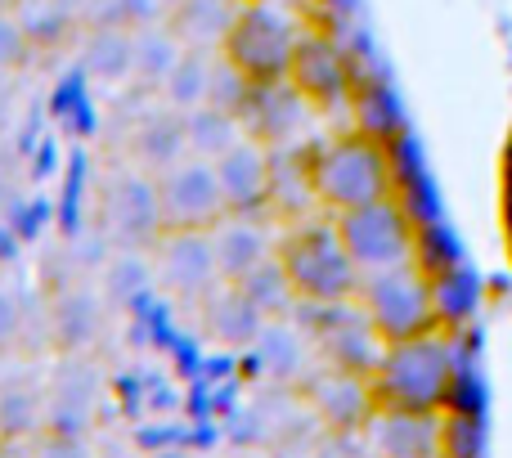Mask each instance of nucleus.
Listing matches in <instances>:
<instances>
[{
	"label": "nucleus",
	"mask_w": 512,
	"mask_h": 458,
	"mask_svg": "<svg viewBox=\"0 0 512 458\" xmlns=\"http://www.w3.org/2000/svg\"><path fill=\"white\" fill-rule=\"evenodd\" d=\"M77 59L81 72L99 86H126L131 81V32H122V27H81Z\"/></svg>",
	"instance_id": "nucleus-20"
},
{
	"label": "nucleus",
	"mask_w": 512,
	"mask_h": 458,
	"mask_svg": "<svg viewBox=\"0 0 512 458\" xmlns=\"http://www.w3.org/2000/svg\"><path fill=\"white\" fill-rule=\"evenodd\" d=\"M180 54H185V45H180V36L167 27V18L140 27V32H131V81L140 90H149V95H158V86L167 81V72L176 68Z\"/></svg>",
	"instance_id": "nucleus-22"
},
{
	"label": "nucleus",
	"mask_w": 512,
	"mask_h": 458,
	"mask_svg": "<svg viewBox=\"0 0 512 458\" xmlns=\"http://www.w3.org/2000/svg\"><path fill=\"white\" fill-rule=\"evenodd\" d=\"M252 355L261 369L279 382H306V360H310V333L297 328L292 319H270L261 337L252 342Z\"/></svg>",
	"instance_id": "nucleus-21"
},
{
	"label": "nucleus",
	"mask_w": 512,
	"mask_h": 458,
	"mask_svg": "<svg viewBox=\"0 0 512 458\" xmlns=\"http://www.w3.org/2000/svg\"><path fill=\"white\" fill-rule=\"evenodd\" d=\"M297 36H301V23L288 9H279V0L274 5H239L221 45H216V54L256 90L283 86L292 50H297Z\"/></svg>",
	"instance_id": "nucleus-4"
},
{
	"label": "nucleus",
	"mask_w": 512,
	"mask_h": 458,
	"mask_svg": "<svg viewBox=\"0 0 512 458\" xmlns=\"http://www.w3.org/2000/svg\"><path fill=\"white\" fill-rule=\"evenodd\" d=\"M149 261H153V283L167 297L185 301L194 310L221 288V270H216V252L207 229H167L149 247Z\"/></svg>",
	"instance_id": "nucleus-10"
},
{
	"label": "nucleus",
	"mask_w": 512,
	"mask_h": 458,
	"mask_svg": "<svg viewBox=\"0 0 512 458\" xmlns=\"http://www.w3.org/2000/svg\"><path fill=\"white\" fill-rule=\"evenodd\" d=\"M9 113H14V99H9V77H0V135L9 131Z\"/></svg>",
	"instance_id": "nucleus-37"
},
{
	"label": "nucleus",
	"mask_w": 512,
	"mask_h": 458,
	"mask_svg": "<svg viewBox=\"0 0 512 458\" xmlns=\"http://www.w3.org/2000/svg\"><path fill=\"white\" fill-rule=\"evenodd\" d=\"M333 229H337V238H342V247L351 252V261L360 274L414 261L418 216L409 212L396 194L378 198V203H364V207H355V212L333 216Z\"/></svg>",
	"instance_id": "nucleus-6"
},
{
	"label": "nucleus",
	"mask_w": 512,
	"mask_h": 458,
	"mask_svg": "<svg viewBox=\"0 0 512 458\" xmlns=\"http://www.w3.org/2000/svg\"><path fill=\"white\" fill-rule=\"evenodd\" d=\"M355 306L364 310V319L373 324V333L387 346L409 342V337L436 333V301H432V279L418 270L414 261L391 265V270L360 274V292Z\"/></svg>",
	"instance_id": "nucleus-5"
},
{
	"label": "nucleus",
	"mask_w": 512,
	"mask_h": 458,
	"mask_svg": "<svg viewBox=\"0 0 512 458\" xmlns=\"http://www.w3.org/2000/svg\"><path fill=\"white\" fill-rule=\"evenodd\" d=\"M212 68L216 50H185L176 59V68L167 72V81L158 86V104L176 108V113H194L212 95Z\"/></svg>",
	"instance_id": "nucleus-25"
},
{
	"label": "nucleus",
	"mask_w": 512,
	"mask_h": 458,
	"mask_svg": "<svg viewBox=\"0 0 512 458\" xmlns=\"http://www.w3.org/2000/svg\"><path fill=\"white\" fill-rule=\"evenodd\" d=\"M432 301H436V324H441L445 333H463V324H468L472 310H477V279L468 274V265L432 279Z\"/></svg>",
	"instance_id": "nucleus-29"
},
{
	"label": "nucleus",
	"mask_w": 512,
	"mask_h": 458,
	"mask_svg": "<svg viewBox=\"0 0 512 458\" xmlns=\"http://www.w3.org/2000/svg\"><path fill=\"white\" fill-rule=\"evenodd\" d=\"M301 400L306 409L337 436H355L364 432V423L373 418V391H369V378L360 373H346V369H319L301 382Z\"/></svg>",
	"instance_id": "nucleus-13"
},
{
	"label": "nucleus",
	"mask_w": 512,
	"mask_h": 458,
	"mask_svg": "<svg viewBox=\"0 0 512 458\" xmlns=\"http://www.w3.org/2000/svg\"><path fill=\"white\" fill-rule=\"evenodd\" d=\"M36 458H90V450H86V441H77V436H54L50 432V441L36 450Z\"/></svg>",
	"instance_id": "nucleus-36"
},
{
	"label": "nucleus",
	"mask_w": 512,
	"mask_h": 458,
	"mask_svg": "<svg viewBox=\"0 0 512 458\" xmlns=\"http://www.w3.org/2000/svg\"><path fill=\"white\" fill-rule=\"evenodd\" d=\"M158 203L167 229H212L221 216H230L216 167L207 158H194V153L158 171Z\"/></svg>",
	"instance_id": "nucleus-11"
},
{
	"label": "nucleus",
	"mask_w": 512,
	"mask_h": 458,
	"mask_svg": "<svg viewBox=\"0 0 512 458\" xmlns=\"http://www.w3.org/2000/svg\"><path fill=\"white\" fill-rule=\"evenodd\" d=\"M0 458H9V450H0Z\"/></svg>",
	"instance_id": "nucleus-41"
},
{
	"label": "nucleus",
	"mask_w": 512,
	"mask_h": 458,
	"mask_svg": "<svg viewBox=\"0 0 512 458\" xmlns=\"http://www.w3.org/2000/svg\"><path fill=\"white\" fill-rule=\"evenodd\" d=\"M167 5L162 0H81V27H122L140 32L149 23H162Z\"/></svg>",
	"instance_id": "nucleus-30"
},
{
	"label": "nucleus",
	"mask_w": 512,
	"mask_h": 458,
	"mask_svg": "<svg viewBox=\"0 0 512 458\" xmlns=\"http://www.w3.org/2000/svg\"><path fill=\"white\" fill-rule=\"evenodd\" d=\"M301 328L310 333V346L319 351V360L328 369H346V373H360V378H373V369L382 364V342L373 333V324L364 319V310L355 301H337V306H297Z\"/></svg>",
	"instance_id": "nucleus-8"
},
{
	"label": "nucleus",
	"mask_w": 512,
	"mask_h": 458,
	"mask_svg": "<svg viewBox=\"0 0 512 458\" xmlns=\"http://www.w3.org/2000/svg\"><path fill=\"white\" fill-rule=\"evenodd\" d=\"M104 274V301H135L153 283V261L144 247H108V261L99 265Z\"/></svg>",
	"instance_id": "nucleus-28"
},
{
	"label": "nucleus",
	"mask_w": 512,
	"mask_h": 458,
	"mask_svg": "<svg viewBox=\"0 0 512 458\" xmlns=\"http://www.w3.org/2000/svg\"><path fill=\"white\" fill-rule=\"evenodd\" d=\"M239 140H243L239 117L221 113V108H212V104L185 113V144H189V153H194V158L216 162L225 149H230V144H239Z\"/></svg>",
	"instance_id": "nucleus-27"
},
{
	"label": "nucleus",
	"mask_w": 512,
	"mask_h": 458,
	"mask_svg": "<svg viewBox=\"0 0 512 458\" xmlns=\"http://www.w3.org/2000/svg\"><path fill=\"white\" fill-rule=\"evenodd\" d=\"M288 86L297 90L319 117L342 113L355 90V63L346 59V50L328 32L301 27L297 50H292V63H288Z\"/></svg>",
	"instance_id": "nucleus-9"
},
{
	"label": "nucleus",
	"mask_w": 512,
	"mask_h": 458,
	"mask_svg": "<svg viewBox=\"0 0 512 458\" xmlns=\"http://www.w3.org/2000/svg\"><path fill=\"white\" fill-rule=\"evenodd\" d=\"M5 5H9V0H0V9H5Z\"/></svg>",
	"instance_id": "nucleus-42"
},
{
	"label": "nucleus",
	"mask_w": 512,
	"mask_h": 458,
	"mask_svg": "<svg viewBox=\"0 0 512 458\" xmlns=\"http://www.w3.org/2000/svg\"><path fill=\"white\" fill-rule=\"evenodd\" d=\"M346 113L355 117L351 131H364V135H373V140H382V144L405 140V113H400L396 95H391L382 81H364L360 72H355V90H351Z\"/></svg>",
	"instance_id": "nucleus-23"
},
{
	"label": "nucleus",
	"mask_w": 512,
	"mask_h": 458,
	"mask_svg": "<svg viewBox=\"0 0 512 458\" xmlns=\"http://www.w3.org/2000/svg\"><path fill=\"white\" fill-rule=\"evenodd\" d=\"M315 117H319L315 108H310L306 99L283 81V86L252 90V104H248V113H243L239 122H243V135H252V140H261L265 149L279 153V149H292V140H297Z\"/></svg>",
	"instance_id": "nucleus-14"
},
{
	"label": "nucleus",
	"mask_w": 512,
	"mask_h": 458,
	"mask_svg": "<svg viewBox=\"0 0 512 458\" xmlns=\"http://www.w3.org/2000/svg\"><path fill=\"white\" fill-rule=\"evenodd\" d=\"M301 167H306V194L319 216H342L364 203H378V198L396 194L391 144L373 140L364 131L324 135L301 158Z\"/></svg>",
	"instance_id": "nucleus-1"
},
{
	"label": "nucleus",
	"mask_w": 512,
	"mask_h": 458,
	"mask_svg": "<svg viewBox=\"0 0 512 458\" xmlns=\"http://www.w3.org/2000/svg\"><path fill=\"white\" fill-rule=\"evenodd\" d=\"M27 45L36 54H59L81 36V0H9Z\"/></svg>",
	"instance_id": "nucleus-18"
},
{
	"label": "nucleus",
	"mask_w": 512,
	"mask_h": 458,
	"mask_svg": "<svg viewBox=\"0 0 512 458\" xmlns=\"http://www.w3.org/2000/svg\"><path fill=\"white\" fill-rule=\"evenodd\" d=\"M454 337L459 333L436 328V333L387 346L382 364L369 378L373 405L391 409V414H445L454 373H459V346H454Z\"/></svg>",
	"instance_id": "nucleus-2"
},
{
	"label": "nucleus",
	"mask_w": 512,
	"mask_h": 458,
	"mask_svg": "<svg viewBox=\"0 0 512 458\" xmlns=\"http://www.w3.org/2000/svg\"><path fill=\"white\" fill-rule=\"evenodd\" d=\"M252 90L248 81L239 77V72L230 68V63L216 54V68H212V95H207V104L212 108H221V113H230V117H243L248 113V104H252ZM243 126V122H239Z\"/></svg>",
	"instance_id": "nucleus-33"
},
{
	"label": "nucleus",
	"mask_w": 512,
	"mask_h": 458,
	"mask_svg": "<svg viewBox=\"0 0 512 458\" xmlns=\"http://www.w3.org/2000/svg\"><path fill=\"white\" fill-rule=\"evenodd\" d=\"M99 229H104L108 247H144L149 252L167 225H162L158 203V176L140 167H117L99 189Z\"/></svg>",
	"instance_id": "nucleus-7"
},
{
	"label": "nucleus",
	"mask_w": 512,
	"mask_h": 458,
	"mask_svg": "<svg viewBox=\"0 0 512 458\" xmlns=\"http://www.w3.org/2000/svg\"><path fill=\"white\" fill-rule=\"evenodd\" d=\"M36 59V50L27 45L23 27H18L14 9H0V77H18V72L27 68V63Z\"/></svg>",
	"instance_id": "nucleus-34"
},
{
	"label": "nucleus",
	"mask_w": 512,
	"mask_h": 458,
	"mask_svg": "<svg viewBox=\"0 0 512 458\" xmlns=\"http://www.w3.org/2000/svg\"><path fill=\"white\" fill-rule=\"evenodd\" d=\"M167 458H185V454H167Z\"/></svg>",
	"instance_id": "nucleus-40"
},
{
	"label": "nucleus",
	"mask_w": 512,
	"mask_h": 458,
	"mask_svg": "<svg viewBox=\"0 0 512 458\" xmlns=\"http://www.w3.org/2000/svg\"><path fill=\"white\" fill-rule=\"evenodd\" d=\"M234 9H239V0H180L167 9V27L180 36L185 50H216Z\"/></svg>",
	"instance_id": "nucleus-24"
},
{
	"label": "nucleus",
	"mask_w": 512,
	"mask_h": 458,
	"mask_svg": "<svg viewBox=\"0 0 512 458\" xmlns=\"http://www.w3.org/2000/svg\"><path fill=\"white\" fill-rule=\"evenodd\" d=\"M104 324V301L86 288H72L54 301V328H59L63 346H86Z\"/></svg>",
	"instance_id": "nucleus-31"
},
{
	"label": "nucleus",
	"mask_w": 512,
	"mask_h": 458,
	"mask_svg": "<svg viewBox=\"0 0 512 458\" xmlns=\"http://www.w3.org/2000/svg\"><path fill=\"white\" fill-rule=\"evenodd\" d=\"M369 458H441V414H391L373 409L360 432Z\"/></svg>",
	"instance_id": "nucleus-16"
},
{
	"label": "nucleus",
	"mask_w": 512,
	"mask_h": 458,
	"mask_svg": "<svg viewBox=\"0 0 512 458\" xmlns=\"http://www.w3.org/2000/svg\"><path fill=\"white\" fill-rule=\"evenodd\" d=\"M234 288H239L265 319H292L301 306L292 283H288V274H283V265H279V256H270V261H261L256 270H248Z\"/></svg>",
	"instance_id": "nucleus-26"
},
{
	"label": "nucleus",
	"mask_w": 512,
	"mask_h": 458,
	"mask_svg": "<svg viewBox=\"0 0 512 458\" xmlns=\"http://www.w3.org/2000/svg\"><path fill=\"white\" fill-rule=\"evenodd\" d=\"M18 333H23V306H18V297L9 288H0V351L14 346Z\"/></svg>",
	"instance_id": "nucleus-35"
},
{
	"label": "nucleus",
	"mask_w": 512,
	"mask_h": 458,
	"mask_svg": "<svg viewBox=\"0 0 512 458\" xmlns=\"http://www.w3.org/2000/svg\"><path fill=\"white\" fill-rule=\"evenodd\" d=\"M274 256H279L301 306H337V301H355L360 292V270L337 238L333 216L279 225Z\"/></svg>",
	"instance_id": "nucleus-3"
},
{
	"label": "nucleus",
	"mask_w": 512,
	"mask_h": 458,
	"mask_svg": "<svg viewBox=\"0 0 512 458\" xmlns=\"http://www.w3.org/2000/svg\"><path fill=\"white\" fill-rule=\"evenodd\" d=\"M189 153L185 144V113H176V108L158 104L149 108V113H140V122L131 126V135H126V162L140 171H167L171 162H180Z\"/></svg>",
	"instance_id": "nucleus-17"
},
{
	"label": "nucleus",
	"mask_w": 512,
	"mask_h": 458,
	"mask_svg": "<svg viewBox=\"0 0 512 458\" xmlns=\"http://www.w3.org/2000/svg\"><path fill=\"white\" fill-rule=\"evenodd\" d=\"M198 310H203L207 337L221 342V346H234V351H252V342L261 337V328L270 324V319H265L261 310H256L252 301L234 288V283H221V288H216Z\"/></svg>",
	"instance_id": "nucleus-19"
},
{
	"label": "nucleus",
	"mask_w": 512,
	"mask_h": 458,
	"mask_svg": "<svg viewBox=\"0 0 512 458\" xmlns=\"http://www.w3.org/2000/svg\"><path fill=\"white\" fill-rule=\"evenodd\" d=\"M212 167H216V180H221L225 207H230L234 216H270L274 212V149H265L261 140L243 135Z\"/></svg>",
	"instance_id": "nucleus-12"
},
{
	"label": "nucleus",
	"mask_w": 512,
	"mask_h": 458,
	"mask_svg": "<svg viewBox=\"0 0 512 458\" xmlns=\"http://www.w3.org/2000/svg\"><path fill=\"white\" fill-rule=\"evenodd\" d=\"M212 252H216V270L221 283H239L248 270H256L261 261L274 256L279 243V229L270 225V216H221L212 229Z\"/></svg>",
	"instance_id": "nucleus-15"
},
{
	"label": "nucleus",
	"mask_w": 512,
	"mask_h": 458,
	"mask_svg": "<svg viewBox=\"0 0 512 458\" xmlns=\"http://www.w3.org/2000/svg\"><path fill=\"white\" fill-rule=\"evenodd\" d=\"M486 450V427L477 414H441V458H481Z\"/></svg>",
	"instance_id": "nucleus-32"
},
{
	"label": "nucleus",
	"mask_w": 512,
	"mask_h": 458,
	"mask_svg": "<svg viewBox=\"0 0 512 458\" xmlns=\"http://www.w3.org/2000/svg\"><path fill=\"white\" fill-rule=\"evenodd\" d=\"M162 5H167V9H171V5H180V0H162Z\"/></svg>",
	"instance_id": "nucleus-39"
},
{
	"label": "nucleus",
	"mask_w": 512,
	"mask_h": 458,
	"mask_svg": "<svg viewBox=\"0 0 512 458\" xmlns=\"http://www.w3.org/2000/svg\"><path fill=\"white\" fill-rule=\"evenodd\" d=\"M239 5H274V0H239Z\"/></svg>",
	"instance_id": "nucleus-38"
}]
</instances>
